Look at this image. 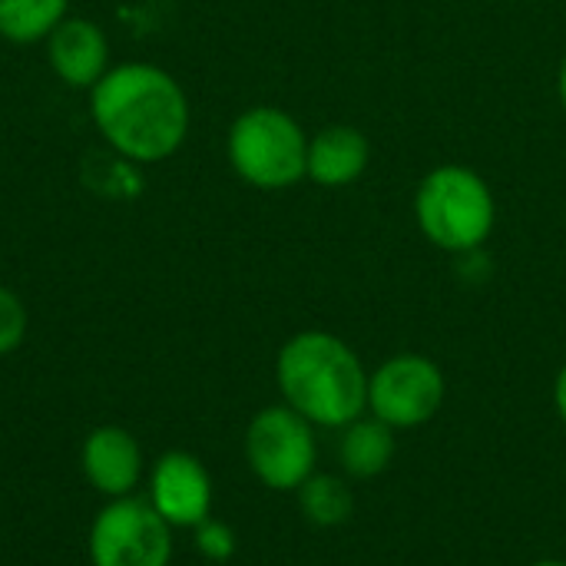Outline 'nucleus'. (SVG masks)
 I'll return each instance as SVG.
<instances>
[{
	"label": "nucleus",
	"mask_w": 566,
	"mask_h": 566,
	"mask_svg": "<svg viewBox=\"0 0 566 566\" xmlns=\"http://www.w3.org/2000/svg\"><path fill=\"white\" fill-rule=\"evenodd\" d=\"M70 17V0H0V36L40 43Z\"/></svg>",
	"instance_id": "obj_14"
},
{
	"label": "nucleus",
	"mask_w": 566,
	"mask_h": 566,
	"mask_svg": "<svg viewBox=\"0 0 566 566\" xmlns=\"http://www.w3.org/2000/svg\"><path fill=\"white\" fill-rule=\"evenodd\" d=\"M295 497H298L302 517H305L312 527L332 531V527L348 524L352 514H355V491H352L348 478H342V474H322V471H315V474L295 491Z\"/></svg>",
	"instance_id": "obj_13"
},
{
	"label": "nucleus",
	"mask_w": 566,
	"mask_h": 566,
	"mask_svg": "<svg viewBox=\"0 0 566 566\" xmlns=\"http://www.w3.org/2000/svg\"><path fill=\"white\" fill-rule=\"evenodd\" d=\"M448 395L444 371L434 358L418 352H398L368 371V415L395 431H415L428 424Z\"/></svg>",
	"instance_id": "obj_7"
},
{
	"label": "nucleus",
	"mask_w": 566,
	"mask_h": 566,
	"mask_svg": "<svg viewBox=\"0 0 566 566\" xmlns=\"http://www.w3.org/2000/svg\"><path fill=\"white\" fill-rule=\"evenodd\" d=\"M226 156L245 186L279 192L305 179L308 136L292 113H285L282 106L259 103L232 119L226 136Z\"/></svg>",
	"instance_id": "obj_4"
},
{
	"label": "nucleus",
	"mask_w": 566,
	"mask_h": 566,
	"mask_svg": "<svg viewBox=\"0 0 566 566\" xmlns=\"http://www.w3.org/2000/svg\"><path fill=\"white\" fill-rule=\"evenodd\" d=\"M46 63L70 90H93L109 70V40L90 17H66L46 40Z\"/></svg>",
	"instance_id": "obj_10"
},
{
	"label": "nucleus",
	"mask_w": 566,
	"mask_h": 566,
	"mask_svg": "<svg viewBox=\"0 0 566 566\" xmlns=\"http://www.w3.org/2000/svg\"><path fill=\"white\" fill-rule=\"evenodd\" d=\"M415 219L434 249L471 255L491 239L497 226V199L481 172L444 163L418 182Z\"/></svg>",
	"instance_id": "obj_3"
},
{
	"label": "nucleus",
	"mask_w": 566,
	"mask_h": 566,
	"mask_svg": "<svg viewBox=\"0 0 566 566\" xmlns=\"http://www.w3.org/2000/svg\"><path fill=\"white\" fill-rule=\"evenodd\" d=\"M27 325H30V315H27L23 298L13 289L0 285V358L13 355L23 345Z\"/></svg>",
	"instance_id": "obj_15"
},
{
	"label": "nucleus",
	"mask_w": 566,
	"mask_h": 566,
	"mask_svg": "<svg viewBox=\"0 0 566 566\" xmlns=\"http://www.w3.org/2000/svg\"><path fill=\"white\" fill-rule=\"evenodd\" d=\"M282 405L308 424L342 431L368 415V368L358 352L322 328L295 332L275 355Z\"/></svg>",
	"instance_id": "obj_2"
},
{
	"label": "nucleus",
	"mask_w": 566,
	"mask_h": 566,
	"mask_svg": "<svg viewBox=\"0 0 566 566\" xmlns=\"http://www.w3.org/2000/svg\"><path fill=\"white\" fill-rule=\"evenodd\" d=\"M557 96H560V106H564L566 113V56L564 63H560V73H557Z\"/></svg>",
	"instance_id": "obj_18"
},
{
	"label": "nucleus",
	"mask_w": 566,
	"mask_h": 566,
	"mask_svg": "<svg viewBox=\"0 0 566 566\" xmlns=\"http://www.w3.org/2000/svg\"><path fill=\"white\" fill-rule=\"evenodd\" d=\"M90 116L103 143L133 166L176 156L189 136L192 109L182 83L143 60L116 63L90 90Z\"/></svg>",
	"instance_id": "obj_1"
},
{
	"label": "nucleus",
	"mask_w": 566,
	"mask_h": 566,
	"mask_svg": "<svg viewBox=\"0 0 566 566\" xmlns=\"http://www.w3.org/2000/svg\"><path fill=\"white\" fill-rule=\"evenodd\" d=\"M395 454H398L395 428H388L371 415H361L358 421L338 431V464L345 478L371 481L391 468Z\"/></svg>",
	"instance_id": "obj_12"
},
{
	"label": "nucleus",
	"mask_w": 566,
	"mask_h": 566,
	"mask_svg": "<svg viewBox=\"0 0 566 566\" xmlns=\"http://www.w3.org/2000/svg\"><path fill=\"white\" fill-rule=\"evenodd\" d=\"M146 501L172 531H196L212 517V474L196 454L166 451L146 478Z\"/></svg>",
	"instance_id": "obj_8"
},
{
	"label": "nucleus",
	"mask_w": 566,
	"mask_h": 566,
	"mask_svg": "<svg viewBox=\"0 0 566 566\" xmlns=\"http://www.w3.org/2000/svg\"><path fill=\"white\" fill-rule=\"evenodd\" d=\"M554 411H557V418L564 421L566 428V365L554 378Z\"/></svg>",
	"instance_id": "obj_17"
},
{
	"label": "nucleus",
	"mask_w": 566,
	"mask_h": 566,
	"mask_svg": "<svg viewBox=\"0 0 566 566\" xmlns=\"http://www.w3.org/2000/svg\"><path fill=\"white\" fill-rule=\"evenodd\" d=\"M192 544H196L199 557H206L209 564H226V560H232V557H235V547H239L235 531H232L229 524L216 521V517L202 521V524L192 531Z\"/></svg>",
	"instance_id": "obj_16"
},
{
	"label": "nucleus",
	"mask_w": 566,
	"mask_h": 566,
	"mask_svg": "<svg viewBox=\"0 0 566 566\" xmlns=\"http://www.w3.org/2000/svg\"><path fill=\"white\" fill-rule=\"evenodd\" d=\"M315 424H308L289 405H269L255 411L245 428V464L255 481L279 494H295L318 471V438Z\"/></svg>",
	"instance_id": "obj_5"
},
{
	"label": "nucleus",
	"mask_w": 566,
	"mask_h": 566,
	"mask_svg": "<svg viewBox=\"0 0 566 566\" xmlns=\"http://www.w3.org/2000/svg\"><path fill=\"white\" fill-rule=\"evenodd\" d=\"M80 468L86 484L99 497H129L143 481V448L133 431L119 424H99L86 434L80 448Z\"/></svg>",
	"instance_id": "obj_9"
},
{
	"label": "nucleus",
	"mask_w": 566,
	"mask_h": 566,
	"mask_svg": "<svg viewBox=\"0 0 566 566\" xmlns=\"http://www.w3.org/2000/svg\"><path fill=\"white\" fill-rule=\"evenodd\" d=\"M531 566H566V560H554V557H551V560H537V564Z\"/></svg>",
	"instance_id": "obj_19"
},
{
	"label": "nucleus",
	"mask_w": 566,
	"mask_h": 566,
	"mask_svg": "<svg viewBox=\"0 0 566 566\" xmlns=\"http://www.w3.org/2000/svg\"><path fill=\"white\" fill-rule=\"evenodd\" d=\"M86 554L90 566H169L172 527L146 497H116L96 511Z\"/></svg>",
	"instance_id": "obj_6"
},
{
	"label": "nucleus",
	"mask_w": 566,
	"mask_h": 566,
	"mask_svg": "<svg viewBox=\"0 0 566 566\" xmlns=\"http://www.w3.org/2000/svg\"><path fill=\"white\" fill-rule=\"evenodd\" d=\"M371 163V143L361 129L348 123H332L308 136V166L305 179L322 189H345L355 186Z\"/></svg>",
	"instance_id": "obj_11"
}]
</instances>
